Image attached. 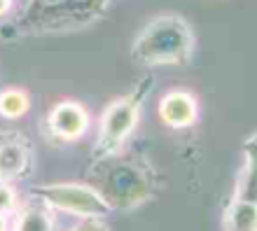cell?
Here are the masks:
<instances>
[{
  "label": "cell",
  "instance_id": "cell-10",
  "mask_svg": "<svg viewBox=\"0 0 257 231\" xmlns=\"http://www.w3.org/2000/svg\"><path fill=\"white\" fill-rule=\"evenodd\" d=\"M222 231H257V203L231 198L222 212Z\"/></svg>",
  "mask_w": 257,
  "mask_h": 231
},
{
  "label": "cell",
  "instance_id": "cell-7",
  "mask_svg": "<svg viewBox=\"0 0 257 231\" xmlns=\"http://www.w3.org/2000/svg\"><path fill=\"white\" fill-rule=\"evenodd\" d=\"M157 110H159V119L164 126L178 131L194 126L196 117H199V105H196L194 94L185 91V89H173L169 94H164Z\"/></svg>",
  "mask_w": 257,
  "mask_h": 231
},
{
  "label": "cell",
  "instance_id": "cell-12",
  "mask_svg": "<svg viewBox=\"0 0 257 231\" xmlns=\"http://www.w3.org/2000/svg\"><path fill=\"white\" fill-rule=\"evenodd\" d=\"M19 208V194L12 187V182L0 180V215H14Z\"/></svg>",
  "mask_w": 257,
  "mask_h": 231
},
{
  "label": "cell",
  "instance_id": "cell-14",
  "mask_svg": "<svg viewBox=\"0 0 257 231\" xmlns=\"http://www.w3.org/2000/svg\"><path fill=\"white\" fill-rule=\"evenodd\" d=\"M12 5H14V0H0V19L10 14V10H12Z\"/></svg>",
  "mask_w": 257,
  "mask_h": 231
},
{
  "label": "cell",
  "instance_id": "cell-16",
  "mask_svg": "<svg viewBox=\"0 0 257 231\" xmlns=\"http://www.w3.org/2000/svg\"><path fill=\"white\" fill-rule=\"evenodd\" d=\"M38 3H45L47 7H59V5H63L66 0H38Z\"/></svg>",
  "mask_w": 257,
  "mask_h": 231
},
{
  "label": "cell",
  "instance_id": "cell-3",
  "mask_svg": "<svg viewBox=\"0 0 257 231\" xmlns=\"http://www.w3.org/2000/svg\"><path fill=\"white\" fill-rule=\"evenodd\" d=\"M141 108H143V94L122 96L103 110L101 124H98V138L94 143V159L122 152L124 145L128 143V138L134 136L138 119H141Z\"/></svg>",
  "mask_w": 257,
  "mask_h": 231
},
{
  "label": "cell",
  "instance_id": "cell-6",
  "mask_svg": "<svg viewBox=\"0 0 257 231\" xmlns=\"http://www.w3.org/2000/svg\"><path fill=\"white\" fill-rule=\"evenodd\" d=\"M33 168V147L26 136L17 131L0 133V180L17 182Z\"/></svg>",
  "mask_w": 257,
  "mask_h": 231
},
{
  "label": "cell",
  "instance_id": "cell-11",
  "mask_svg": "<svg viewBox=\"0 0 257 231\" xmlns=\"http://www.w3.org/2000/svg\"><path fill=\"white\" fill-rule=\"evenodd\" d=\"M31 110V96L21 87H7L0 91V117L3 119H21Z\"/></svg>",
  "mask_w": 257,
  "mask_h": 231
},
{
  "label": "cell",
  "instance_id": "cell-1",
  "mask_svg": "<svg viewBox=\"0 0 257 231\" xmlns=\"http://www.w3.org/2000/svg\"><path fill=\"white\" fill-rule=\"evenodd\" d=\"M89 184L105 198L112 212L136 208L152 196L150 166L138 156L124 152L94 159V166L89 170Z\"/></svg>",
  "mask_w": 257,
  "mask_h": 231
},
{
  "label": "cell",
  "instance_id": "cell-2",
  "mask_svg": "<svg viewBox=\"0 0 257 231\" xmlns=\"http://www.w3.org/2000/svg\"><path fill=\"white\" fill-rule=\"evenodd\" d=\"M194 47L192 26L178 14L155 17L131 45L134 61L143 66H180L190 61Z\"/></svg>",
  "mask_w": 257,
  "mask_h": 231
},
{
  "label": "cell",
  "instance_id": "cell-5",
  "mask_svg": "<svg viewBox=\"0 0 257 231\" xmlns=\"http://www.w3.org/2000/svg\"><path fill=\"white\" fill-rule=\"evenodd\" d=\"M45 126L56 143H75L87 136V131L91 129V115L82 103L66 98L49 108Z\"/></svg>",
  "mask_w": 257,
  "mask_h": 231
},
{
  "label": "cell",
  "instance_id": "cell-13",
  "mask_svg": "<svg viewBox=\"0 0 257 231\" xmlns=\"http://www.w3.org/2000/svg\"><path fill=\"white\" fill-rule=\"evenodd\" d=\"M68 231H110V229L103 217H89V219H80V224H75Z\"/></svg>",
  "mask_w": 257,
  "mask_h": 231
},
{
  "label": "cell",
  "instance_id": "cell-8",
  "mask_svg": "<svg viewBox=\"0 0 257 231\" xmlns=\"http://www.w3.org/2000/svg\"><path fill=\"white\" fill-rule=\"evenodd\" d=\"M12 231H54V210L45 205L40 198L19 205L14 212Z\"/></svg>",
  "mask_w": 257,
  "mask_h": 231
},
{
  "label": "cell",
  "instance_id": "cell-15",
  "mask_svg": "<svg viewBox=\"0 0 257 231\" xmlns=\"http://www.w3.org/2000/svg\"><path fill=\"white\" fill-rule=\"evenodd\" d=\"M12 224H10V215H0V231H10Z\"/></svg>",
  "mask_w": 257,
  "mask_h": 231
},
{
  "label": "cell",
  "instance_id": "cell-4",
  "mask_svg": "<svg viewBox=\"0 0 257 231\" xmlns=\"http://www.w3.org/2000/svg\"><path fill=\"white\" fill-rule=\"evenodd\" d=\"M35 198H40L52 210L66 212L73 217L89 219V217H108L112 208L105 203V198L91 187L89 182H54L33 187L31 191Z\"/></svg>",
  "mask_w": 257,
  "mask_h": 231
},
{
  "label": "cell",
  "instance_id": "cell-9",
  "mask_svg": "<svg viewBox=\"0 0 257 231\" xmlns=\"http://www.w3.org/2000/svg\"><path fill=\"white\" fill-rule=\"evenodd\" d=\"M234 196L257 203V131L243 145V168L238 173Z\"/></svg>",
  "mask_w": 257,
  "mask_h": 231
}]
</instances>
